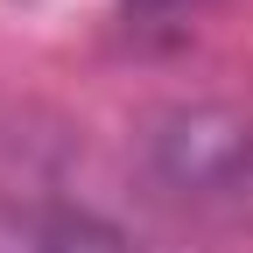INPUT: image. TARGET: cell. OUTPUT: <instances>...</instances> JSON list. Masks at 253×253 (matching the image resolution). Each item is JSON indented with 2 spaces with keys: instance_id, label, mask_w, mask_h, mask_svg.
<instances>
[{
  "instance_id": "2",
  "label": "cell",
  "mask_w": 253,
  "mask_h": 253,
  "mask_svg": "<svg viewBox=\"0 0 253 253\" xmlns=\"http://www.w3.org/2000/svg\"><path fill=\"white\" fill-rule=\"evenodd\" d=\"M0 253H141V246L99 211L49 197H0Z\"/></svg>"
},
{
  "instance_id": "1",
  "label": "cell",
  "mask_w": 253,
  "mask_h": 253,
  "mask_svg": "<svg viewBox=\"0 0 253 253\" xmlns=\"http://www.w3.org/2000/svg\"><path fill=\"white\" fill-rule=\"evenodd\" d=\"M148 162L162 176V190L190 204H246L253 197V120L225 106H183L169 120H155Z\"/></svg>"
},
{
  "instance_id": "3",
  "label": "cell",
  "mask_w": 253,
  "mask_h": 253,
  "mask_svg": "<svg viewBox=\"0 0 253 253\" xmlns=\"http://www.w3.org/2000/svg\"><path fill=\"white\" fill-rule=\"evenodd\" d=\"M204 0H126V14L134 21H176V14H197Z\"/></svg>"
}]
</instances>
